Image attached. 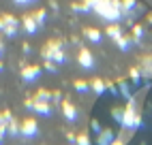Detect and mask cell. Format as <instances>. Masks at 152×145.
<instances>
[{
	"label": "cell",
	"mask_w": 152,
	"mask_h": 145,
	"mask_svg": "<svg viewBox=\"0 0 152 145\" xmlns=\"http://www.w3.org/2000/svg\"><path fill=\"white\" fill-rule=\"evenodd\" d=\"M15 2H19V4H24V2H30V0H15Z\"/></svg>",
	"instance_id": "obj_14"
},
{
	"label": "cell",
	"mask_w": 152,
	"mask_h": 145,
	"mask_svg": "<svg viewBox=\"0 0 152 145\" xmlns=\"http://www.w3.org/2000/svg\"><path fill=\"white\" fill-rule=\"evenodd\" d=\"M45 56H47V58H52V60H56V62H64V60H66L62 47H60V43H56V41L47 45V54H45Z\"/></svg>",
	"instance_id": "obj_2"
},
{
	"label": "cell",
	"mask_w": 152,
	"mask_h": 145,
	"mask_svg": "<svg viewBox=\"0 0 152 145\" xmlns=\"http://www.w3.org/2000/svg\"><path fill=\"white\" fill-rule=\"evenodd\" d=\"M79 64H82V66H84L86 70H90V68L94 66V60H92V54H90L88 49H82V51H79Z\"/></svg>",
	"instance_id": "obj_3"
},
{
	"label": "cell",
	"mask_w": 152,
	"mask_h": 145,
	"mask_svg": "<svg viewBox=\"0 0 152 145\" xmlns=\"http://www.w3.org/2000/svg\"><path fill=\"white\" fill-rule=\"evenodd\" d=\"M120 124H122L124 128H137L139 126V115L135 113V102L133 100H129V105H126V109L122 111V115H120Z\"/></svg>",
	"instance_id": "obj_1"
},
{
	"label": "cell",
	"mask_w": 152,
	"mask_h": 145,
	"mask_svg": "<svg viewBox=\"0 0 152 145\" xmlns=\"http://www.w3.org/2000/svg\"><path fill=\"white\" fill-rule=\"evenodd\" d=\"M34 132H37V122L34 120H26L22 124V134H24V137H32Z\"/></svg>",
	"instance_id": "obj_4"
},
{
	"label": "cell",
	"mask_w": 152,
	"mask_h": 145,
	"mask_svg": "<svg viewBox=\"0 0 152 145\" xmlns=\"http://www.w3.org/2000/svg\"><path fill=\"white\" fill-rule=\"evenodd\" d=\"M0 54H2V45H0Z\"/></svg>",
	"instance_id": "obj_15"
},
{
	"label": "cell",
	"mask_w": 152,
	"mask_h": 145,
	"mask_svg": "<svg viewBox=\"0 0 152 145\" xmlns=\"http://www.w3.org/2000/svg\"><path fill=\"white\" fill-rule=\"evenodd\" d=\"M22 77H24L26 81L37 79V77H39V68H37V66H26V68L22 70Z\"/></svg>",
	"instance_id": "obj_6"
},
{
	"label": "cell",
	"mask_w": 152,
	"mask_h": 145,
	"mask_svg": "<svg viewBox=\"0 0 152 145\" xmlns=\"http://www.w3.org/2000/svg\"><path fill=\"white\" fill-rule=\"evenodd\" d=\"M77 143H88V137H86V134H82V139H77Z\"/></svg>",
	"instance_id": "obj_13"
},
{
	"label": "cell",
	"mask_w": 152,
	"mask_h": 145,
	"mask_svg": "<svg viewBox=\"0 0 152 145\" xmlns=\"http://www.w3.org/2000/svg\"><path fill=\"white\" fill-rule=\"evenodd\" d=\"M107 34H109L111 38H114V41H116V38H118L120 34H122V32H120V28H118V26H111V28L107 30Z\"/></svg>",
	"instance_id": "obj_11"
},
{
	"label": "cell",
	"mask_w": 152,
	"mask_h": 145,
	"mask_svg": "<svg viewBox=\"0 0 152 145\" xmlns=\"http://www.w3.org/2000/svg\"><path fill=\"white\" fill-rule=\"evenodd\" d=\"M92 88H94L96 94H103V92H105V83H103L101 79H94V81H92Z\"/></svg>",
	"instance_id": "obj_9"
},
{
	"label": "cell",
	"mask_w": 152,
	"mask_h": 145,
	"mask_svg": "<svg viewBox=\"0 0 152 145\" xmlns=\"http://www.w3.org/2000/svg\"><path fill=\"white\" fill-rule=\"evenodd\" d=\"M88 88H90V86L86 83V81H75V90H77V92H88Z\"/></svg>",
	"instance_id": "obj_12"
},
{
	"label": "cell",
	"mask_w": 152,
	"mask_h": 145,
	"mask_svg": "<svg viewBox=\"0 0 152 145\" xmlns=\"http://www.w3.org/2000/svg\"><path fill=\"white\" fill-rule=\"evenodd\" d=\"M109 141H114V139H111V130H101L99 143H109Z\"/></svg>",
	"instance_id": "obj_10"
},
{
	"label": "cell",
	"mask_w": 152,
	"mask_h": 145,
	"mask_svg": "<svg viewBox=\"0 0 152 145\" xmlns=\"http://www.w3.org/2000/svg\"><path fill=\"white\" fill-rule=\"evenodd\" d=\"M62 111H64V115H66V120H69V122H75V115H77V113H75V107L71 105L69 100H64V102H62Z\"/></svg>",
	"instance_id": "obj_5"
},
{
	"label": "cell",
	"mask_w": 152,
	"mask_h": 145,
	"mask_svg": "<svg viewBox=\"0 0 152 145\" xmlns=\"http://www.w3.org/2000/svg\"><path fill=\"white\" fill-rule=\"evenodd\" d=\"M84 34H86V38L94 41V43H99V41H101V32H99V30H94V28H86Z\"/></svg>",
	"instance_id": "obj_7"
},
{
	"label": "cell",
	"mask_w": 152,
	"mask_h": 145,
	"mask_svg": "<svg viewBox=\"0 0 152 145\" xmlns=\"http://www.w3.org/2000/svg\"><path fill=\"white\" fill-rule=\"evenodd\" d=\"M24 22H26V30H28L30 34H32L34 30H37V22H34V15H32V17H26Z\"/></svg>",
	"instance_id": "obj_8"
}]
</instances>
